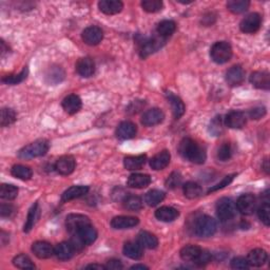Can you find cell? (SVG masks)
<instances>
[{"label": "cell", "instance_id": "cb8c5ba5", "mask_svg": "<svg viewBox=\"0 0 270 270\" xmlns=\"http://www.w3.org/2000/svg\"><path fill=\"white\" fill-rule=\"evenodd\" d=\"M151 184V177L148 174L143 173H134L129 176L127 181V185L130 188L143 189L148 187Z\"/></svg>", "mask_w": 270, "mask_h": 270}, {"label": "cell", "instance_id": "9a60e30c", "mask_svg": "<svg viewBox=\"0 0 270 270\" xmlns=\"http://www.w3.org/2000/svg\"><path fill=\"white\" fill-rule=\"evenodd\" d=\"M137 133V127L132 121H122L116 129V136L119 139L127 140L135 137Z\"/></svg>", "mask_w": 270, "mask_h": 270}, {"label": "cell", "instance_id": "f6af8a7d", "mask_svg": "<svg viewBox=\"0 0 270 270\" xmlns=\"http://www.w3.org/2000/svg\"><path fill=\"white\" fill-rule=\"evenodd\" d=\"M28 68L26 67L24 69L19 73V74H15V75H8L2 78V82L7 84H18L22 83L24 79L27 78L28 76Z\"/></svg>", "mask_w": 270, "mask_h": 270}, {"label": "cell", "instance_id": "e0dca14e", "mask_svg": "<svg viewBox=\"0 0 270 270\" xmlns=\"http://www.w3.org/2000/svg\"><path fill=\"white\" fill-rule=\"evenodd\" d=\"M76 72L82 77H91L95 72V64L93 59L89 57L79 58L76 63Z\"/></svg>", "mask_w": 270, "mask_h": 270}, {"label": "cell", "instance_id": "7c38bea8", "mask_svg": "<svg viewBox=\"0 0 270 270\" xmlns=\"http://www.w3.org/2000/svg\"><path fill=\"white\" fill-rule=\"evenodd\" d=\"M74 236L81 242L84 246L85 245L93 244L97 238V231L91 224L84 226L82 229H79L77 233H75Z\"/></svg>", "mask_w": 270, "mask_h": 270}, {"label": "cell", "instance_id": "ab89813d", "mask_svg": "<svg viewBox=\"0 0 270 270\" xmlns=\"http://www.w3.org/2000/svg\"><path fill=\"white\" fill-rule=\"evenodd\" d=\"M124 207L130 211H138L143 208V201L137 195H128L124 199Z\"/></svg>", "mask_w": 270, "mask_h": 270}, {"label": "cell", "instance_id": "5b68a950", "mask_svg": "<svg viewBox=\"0 0 270 270\" xmlns=\"http://www.w3.org/2000/svg\"><path fill=\"white\" fill-rule=\"evenodd\" d=\"M236 205L230 199H220L217 204L218 218L222 222H228L236 216Z\"/></svg>", "mask_w": 270, "mask_h": 270}, {"label": "cell", "instance_id": "2e32d148", "mask_svg": "<svg viewBox=\"0 0 270 270\" xmlns=\"http://www.w3.org/2000/svg\"><path fill=\"white\" fill-rule=\"evenodd\" d=\"M246 115L242 111H231L226 115L225 125L230 129H242L246 125Z\"/></svg>", "mask_w": 270, "mask_h": 270}, {"label": "cell", "instance_id": "6da1fadb", "mask_svg": "<svg viewBox=\"0 0 270 270\" xmlns=\"http://www.w3.org/2000/svg\"><path fill=\"white\" fill-rule=\"evenodd\" d=\"M180 154L193 164H204L206 161V152L202 147L191 138H184L179 146Z\"/></svg>", "mask_w": 270, "mask_h": 270}, {"label": "cell", "instance_id": "484cf974", "mask_svg": "<svg viewBox=\"0 0 270 270\" xmlns=\"http://www.w3.org/2000/svg\"><path fill=\"white\" fill-rule=\"evenodd\" d=\"M170 159H171L170 152L167 150H164L150 159V167L155 171L163 170L169 165Z\"/></svg>", "mask_w": 270, "mask_h": 270}, {"label": "cell", "instance_id": "9c48e42d", "mask_svg": "<svg viewBox=\"0 0 270 270\" xmlns=\"http://www.w3.org/2000/svg\"><path fill=\"white\" fill-rule=\"evenodd\" d=\"M256 200L253 194L246 193L241 195L236 202V209L244 216H250L255 210Z\"/></svg>", "mask_w": 270, "mask_h": 270}, {"label": "cell", "instance_id": "d6986e66", "mask_svg": "<svg viewBox=\"0 0 270 270\" xmlns=\"http://www.w3.org/2000/svg\"><path fill=\"white\" fill-rule=\"evenodd\" d=\"M98 8L106 15L118 14L124 9V3L118 0H101L98 2Z\"/></svg>", "mask_w": 270, "mask_h": 270}, {"label": "cell", "instance_id": "7a4b0ae2", "mask_svg": "<svg viewBox=\"0 0 270 270\" xmlns=\"http://www.w3.org/2000/svg\"><path fill=\"white\" fill-rule=\"evenodd\" d=\"M50 148L49 142L46 139H38L34 143H31L30 145L23 147L21 150L18 152V157L22 159H31L39 156H44L47 154V152Z\"/></svg>", "mask_w": 270, "mask_h": 270}, {"label": "cell", "instance_id": "9f6ffc18", "mask_svg": "<svg viewBox=\"0 0 270 270\" xmlns=\"http://www.w3.org/2000/svg\"><path fill=\"white\" fill-rule=\"evenodd\" d=\"M265 114H266V109L264 108V107L253 108V110H250V112H249L250 118H253V119H260Z\"/></svg>", "mask_w": 270, "mask_h": 270}, {"label": "cell", "instance_id": "7bdbcfd3", "mask_svg": "<svg viewBox=\"0 0 270 270\" xmlns=\"http://www.w3.org/2000/svg\"><path fill=\"white\" fill-rule=\"evenodd\" d=\"M17 119V115L14 110L10 108H3L1 110V115H0V125L1 127H8L14 124Z\"/></svg>", "mask_w": 270, "mask_h": 270}, {"label": "cell", "instance_id": "f5cc1de1", "mask_svg": "<svg viewBox=\"0 0 270 270\" xmlns=\"http://www.w3.org/2000/svg\"><path fill=\"white\" fill-rule=\"evenodd\" d=\"M211 259H212V256H211V253H209V251L202 249L201 253L198 257V260H196V262L194 264L196 266L202 267V266L207 265V264H209L211 262Z\"/></svg>", "mask_w": 270, "mask_h": 270}, {"label": "cell", "instance_id": "ba28073f", "mask_svg": "<svg viewBox=\"0 0 270 270\" xmlns=\"http://www.w3.org/2000/svg\"><path fill=\"white\" fill-rule=\"evenodd\" d=\"M262 26V17L257 13H251L243 18L240 23L242 32L246 34H253L260 30Z\"/></svg>", "mask_w": 270, "mask_h": 270}, {"label": "cell", "instance_id": "4316f807", "mask_svg": "<svg viewBox=\"0 0 270 270\" xmlns=\"http://www.w3.org/2000/svg\"><path fill=\"white\" fill-rule=\"evenodd\" d=\"M180 216V212L177 211L175 208L170 207V206H164L158 208L155 211V218L162 222H173L174 219H176Z\"/></svg>", "mask_w": 270, "mask_h": 270}, {"label": "cell", "instance_id": "bcb514c9", "mask_svg": "<svg viewBox=\"0 0 270 270\" xmlns=\"http://www.w3.org/2000/svg\"><path fill=\"white\" fill-rule=\"evenodd\" d=\"M163 1L161 0H144L142 8L148 13H156L163 9Z\"/></svg>", "mask_w": 270, "mask_h": 270}, {"label": "cell", "instance_id": "d6a6232c", "mask_svg": "<svg viewBox=\"0 0 270 270\" xmlns=\"http://www.w3.org/2000/svg\"><path fill=\"white\" fill-rule=\"evenodd\" d=\"M39 216H40L39 205H38V202H35V204L31 207V209L28 213L27 222H26V224H24V227H23L24 232H30L34 228L35 224L37 223V220L39 219Z\"/></svg>", "mask_w": 270, "mask_h": 270}, {"label": "cell", "instance_id": "8d00e7d4", "mask_svg": "<svg viewBox=\"0 0 270 270\" xmlns=\"http://www.w3.org/2000/svg\"><path fill=\"white\" fill-rule=\"evenodd\" d=\"M183 191L186 198L190 199V200L198 199L202 194V187L199 185L198 183H194V182L186 183L185 185L183 186Z\"/></svg>", "mask_w": 270, "mask_h": 270}, {"label": "cell", "instance_id": "52a82bcc", "mask_svg": "<svg viewBox=\"0 0 270 270\" xmlns=\"http://www.w3.org/2000/svg\"><path fill=\"white\" fill-rule=\"evenodd\" d=\"M89 224H91L90 219L88 217L84 216V214L72 213L69 214L66 219L67 230L70 233H72V235H75V233L78 232L79 229H82L84 226Z\"/></svg>", "mask_w": 270, "mask_h": 270}, {"label": "cell", "instance_id": "7dc6e473", "mask_svg": "<svg viewBox=\"0 0 270 270\" xmlns=\"http://www.w3.org/2000/svg\"><path fill=\"white\" fill-rule=\"evenodd\" d=\"M257 216H259V219L262 220L264 225L267 227L270 225V206L268 202H264L259 207V209H257Z\"/></svg>", "mask_w": 270, "mask_h": 270}, {"label": "cell", "instance_id": "6f0895ef", "mask_svg": "<svg viewBox=\"0 0 270 270\" xmlns=\"http://www.w3.org/2000/svg\"><path fill=\"white\" fill-rule=\"evenodd\" d=\"M107 269H112V270H118V269H122L124 266L119 260H110L107 265H106Z\"/></svg>", "mask_w": 270, "mask_h": 270}, {"label": "cell", "instance_id": "8992f818", "mask_svg": "<svg viewBox=\"0 0 270 270\" xmlns=\"http://www.w3.org/2000/svg\"><path fill=\"white\" fill-rule=\"evenodd\" d=\"M165 38L158 36V37H152L148 39H144L142 44L139 45V55L142 58L148 57L149 55L153 54L159 50L164 45Z\"/></svg>", "mask_w": 270, "mask_h": 270}, {"label": "cell", "instance_id": "5bb4252c", "mask_svg": "<svg viewBox=\"0 0 270 270\" xmlns=\"http://www.w3.org/2000/svg\"><path fill=\"white\" fill-rule=\"evenodd\" d=\"M245 81V71L241 66H233L226 72V82L231 87L240 85Z\"/></svg>", "mask_w": 270, "mask_h": 270}, {"label": "cell", "instance_id": "ffe728a7", "mask_svg": "<svg viewBox=\"0 0 270 270\" xmlns=\"http://www.w3.org/2000/svg\"><path fill=\"white\" fill-rule=\"evenodd\" d=\"M61 105H63L64 110L68 114L72 115V114L77 113L79 110L82 109L83 103H82L81 97H79L78 95L70 94L64 98L63 103H61Z\"/></svg>", "mask_w": 270, "mask_h": 270}, {"label": "cell", "instance_id": "7402d4cb", "mask_svg": "<svg viewBox=\"0 0 270 270\" xmlns=\"http://www.w3.org/2000/svg\"><path fill=\"white\" fill-rule=\"evenodd\" d=\"M250 83L255 88L262 90H269L270 88V75L268 72L256 71L250 75Z\"/></svg>", "mask_w": 270, "mask_h": 270}, {"label": "cell", "instance_id": "816d5d0a", "mask_svg": "<svg viewBox=\"0 0 270 270\" xmlns=\"http://www.w3.org/2000/svg\"><path fill=\"white\" fill-rule=\"evenodd\" d=\"M230 265L231 268L233 269H241V270L248 269L250 267L247 259H245L243 256H236L235 259H232Z\"/></svg>", "mask_w": 270, "mask_h": 270}, {"label": "cell", "instance_id": "b9f144b4", "mask_svg": "<svg viewBox=\"0 0 270 270\" xmlns=\"http://www.w3.org/2000/svg\"><path fill=\"white\" fill-rule=\"evenodd\" d=\"M18 195V188L14 185L9 184H2L0 187V198L7 201H13Z\"/></svg>", "mask_w": 270, "mask_h": 270}, {"label": "cell", "instance_id": "11a10c76", "mask_svg": "<svg viewBox=\"0 0 270 270\" xmlns=\"http://www.w3.org/2000/svg\"><path fill=\"white\" fill-rule=\"evenodd\" d=\"M235 176H236V174H230V175L225 176L224 179L222 180V182L219 183V184H217V185H216V186H213L212 188H210V189H209V191H208V193L214 192V191H218V190L223 189V188H225L226 186L230 185L231 182H232L233 180H235Z\"/></svg>", "mask_w": 270, "mask_h": 270}, {"label": "cell", "instance_id": "836d02e7", "mask_svg": "<svg viewBox=\"0 0 270 270\" xmlns=\"http://www.w3.org/2000/svg\"><path fill=\"white\" fill-rule=\"evenodd\" d=\"M147 156L136 155V156H127L124 159V166L125 168L129 171H135L143 168V166L146 164Z\"/></svg>", "mask_w": 270, "mask_h": 270}, {"label": "cell", "instance_id": "c3c4849f", "mask_svg": "<svg viewBox=\"0 0 270 270\" xmlns=\"http://www.w3.org/2000/svg\"><path fill=\"white\" fill-rule=\"evenodd\" d=\"M217 156L220 162L229 161L232 156V148L229 143H224L219 147L217 152Z\"/></svg>", "mask_w": 270, "mask_h": 270}, {"label": "cell", "instance_id": "603a6c76", "mask_svg": "<svg viewBox=\"0 0 270 270\" xmlns=\"http://www.w3.org/2000/svg\"><path fill=\"white\" fill-rule=\"evenodd\" d=\"M267 260H268V253L265 250L261 248L251 250L247 256L249 266H253V267H261L267 262Z\"/></svg>", "mask_w": 270, "mask_h": 270}, {"label": "cell", "instance_id": "83f0119b", "mask_svg": "<svg viewBox=\"0 0 270 270\" xmlns=\"http://www.w3.org/2000/svg\"><path fill=\"white\" fill-rule=\"evenodd\" d=\"M54 253L58 260L67 261V260H70L71 257L74 255L75 248L73 247V245L71 243L63 242V243H59L57 246L54 248Z\"/></svg>", "mask_w": 270, "mask_h": 270}, {"label": "cell", "instance_id": "681fc988", "mask_svg": "<svg viewBox=\"0 0 270 270\" xmlns=\"http://www.w3.org/2000/svg\"><path fill=\"white\" fill-rule=\"evenodd\" d=\"M183 177L180 172H172L166 180V187L168 189H176L181 186Z\"/></svg>", "mask_w": 270, "mask_h": 270}, {"label": "cell", "instance_id": "f546056e", "mask_svg": "<svg viewBox=\"0 0 270 270\" xmlns=\"http://www.w3.org/2000/svg\"><path fill=\"white\" fill-rule=\"evenodd\" d=\"M167 98H168V101L170 102L171 108H172L174 118L175 119L181 118L182 116L184 115V113H185V110H186L183 101L181 100L180 97H177L173 93H171V92H167Z\"/></svg>", "mask_w": 270, "mask_h": 270}, {"label": "cell", "instance_id": "74e56055", "mask_svg": "<svg viewBox=\"0 0 270 270\" xmlns=\"http://www.w3.org/2000/svg\"><path fill=\"white\" fill-rule=\"evenodd\" d=\"M165 199V193L161 190H150L149 192H147L145 196L146 204L150 207H155L159 202H162Z\"/></svg>", "mask_w": 270, "mask_h": 270}, {"label": "cell", "instance_id": "f907efd6", "mask_svg": "<svg viewBox=\"0 0 270 270\" xmlns=\"http://www.w3.org/2000/svg\"><path fill=\"white\" fill-rule=\"evenodd\" d=\"M223 131H224L223 119L220 116H217L210 124V132L214 135V136H219V135L223 133Z\"/></svg>", "mask_w": 270, "mask_h": 270}, {"label": "cell", "instance_id": "680465c9", "mask_svg": "<svg viewBox=\"0 0 270 270\" xmlns=\"http://www.w3.org/2000/svg\"><path fill=\"white\" fill-rule=\"evenodd\" d=\"M85 269H97V270H102V269H107L106 266L100 265V264H91V265H88L85 267Z\"/></svg>", "mask_w": 270, "mask_h": 270}, {"label": "cell", "instance_id": "ac0fdd59", "mask_svg": "<svg viewBox=\"0 0 270 270\" xmlns=\"http://www.w3.org/2000/svg\"><path fill=\"white\" fill-rule=\"evenodd\" d=\"M32 251L38 259H49V257L55 254L54 247L50 243L45 241H37L33 243Z\"/></svg>", "mask_w": 270, "mask_h": 270}, {"label": "cell", "instance_id": "e575fe53", "mask_svg": "<svg viewBox=\"0 0 270 270\" xmlns=\"http://www.w3.org/2000/svg\"><path fill=\"white\" fill-rule=\"evenodd\" d=\"M11 174L18 180L21 181H29L32 179L33 171L30 167L23 165H15L11 169Z\"/></svg>", "mask_w": 270, "mask_h": 270}, {"label": "cell", "instance_id": "1f68e13d", "mask_svg": "<svg viewBox=\"0 0 270 270\" xmlns=\"http://www.w3.org/2000/svg\"><path fill=\"white\" fill-rule=\"evenodd\" d=\"M202 248L199 246H195V245H187V246L183 247L181 250V257L182 260L185 262H190V263H195L196 260L201 253Z\"/></svg>", "mask_w": 270, "mask_h": 270}, {"label": "cell", "instance_id": "3957f363", "mask_svg": "<svg viewBox=\"0 0 270 270\" xmlns=\"http://www.w3.org/2000/svg\"><path fill=\"white\" fill-rule=\"evenodd\" d=\"M218 225L216 219L209 216H202L194 225V233L200 237H209L217 232Z\"/></svg>", "mask_w": 270, "mask_h": 270}, {"label": "cell", "instance_id": "44dd1931", "mask_svg": "<svg viewBox=\"0 0 270 270\" xmlns=\"http://www.w3.org/2000/svg\"><path fill=\"white\" fill-rule=\"evenodd\" d=\"M139 223V219L135 217L129 216H120L115 217L111 220V226L114 229H129L132 227L137 226Z\"/></svg>", "mask_w": 270, "mask_h": 270}, {"label": "cell", "instance_id": "d590c367", "mask_svg": "<svg viewBox=\"0 0 270 270\" xmlns=\"http://www.w3.org/2000/svg\"><path fill=\"white\" fill-rule=\"evenodd\" d=\"M176 30V23L172 20H163L157 24V34L163 38H167L172 35Z\"/></svg>", "mask_w": 270, "mask_h": 270}, {"label": "cell", "instance_id": "db71d44e", "mask_svg": "<svg viewBox=\"0 0 270 270\" xmlns=\"http://www.w3.org/2000/svg\"><path fill=\"white\" fill-rule=\"evenodd\" d=\"M16 208L11 204H1L0 206V216L1 218L11 219L15 216Z\"/></svg>", "mask_w": 270, "mask_h": 270}, {"label": "cell", "instance_id": "91938a15", "mask_svg": "<svg viewBox=\"0 0 270 270\" xmlns=\"http://www.w3.org/2000/svg\"><path fill=\"white\" fill-rule=\"evenodd\" d=\"M9 51V47H7L5 42L1 40V56H4V54Z\"/></svg>", "mask_w": 270, "mask_h": 270}, {"label": "cell", "instance_id": "4fadbf2b", "mask_svg": "<svg viewBox=\"0 0 270 270\" xmlns=\"http://www.w3.org/2000/svg\"><path fill=\"white\" fill-rule=\"evenodd\" d=\"M165 118V114L161 109L153 108L145 112L142 118V124L146 127H153L159 125Z\"/></svg>", "mask_w": 270, "mask_h": 270}, {"label": "cell", "instance_id": "4dcf8cb0", "mask_svg": "<svg viewBox=\"0 0 270 270\" xmlns=\"http://www.w3.org/2000/svg\"><path fill=\"white\" fill-rule=\"evenodd\" d=\"M137 242L147 249H155L158 246L157 237L148 231H140L137 236Z\"/></svg>", "mask_w": 270, "mask_h": 270}, {"label": "cell", "instance_id": "94428289", "mask_svg": "<svg viewBox=\"0 0 270 270\" xmlns=\"http://www.w3.org/2000/svg\"><path fill=\"white\" fill-rule=\"evenodd\" d=\"M131 269H149L147 266L142 265V264H137V265H134L131 267Z\"/></svg>", "mask_w": 270, "mask_h": 270}, {"label": "cell", "instance_id": "60d3db41", "mask_svg": "<svg viewBox=\"0 0 270 270\" xmlns=\"http://www.w3.org/2000/svg\"><path fill=\"white\" fill-rule=\"evenodd\" d=\"M46 78L50 84H58L65 78V72L60 67H52L46 74Z\"/></svg>", "mask_w": 270, "mask_h": 270}, {"label": "cell", "instance_id": "8fae6325", "mask_svg": "<svg viewBox=\"0 0 270 270\" xmlns=\"http://www.w3.org/2000/svg\"><path fill=\"white\" fill-rule=\"evenodd\" d=\"M76 167L75 158L72 155H64L57 159L55 164V169L61 175H70L74 172Z\"/></svg>", "mask_w": 270, "mask_h": 270}, {"label": "cell", "instance_id": "f35d334b", "mask_svg": "<svg viewBox=\"0 0 270 270\" xmlns=\"http://www.w3.org/2000/svg\"><path fill=\"white\" fill-rule=\"evenodd\" d=\"M250 2L247 0H231L227 2V8L235 14H241L246 12L249 8Z\"/></svg>", "mask_w": 270, "mask_h": 270}, {"label": "cell", "instance_id": "6125c7cd", "mask_svg": "<svg viewBox=\"0 0 270 270\" xmlns=\"http://www.w3.org/2000/svg\"><path fill=\"white\" fill-rule=\"evenodd\" d=\"M267 164H268V161L266 159V161H265V166H264V168H265L264 170L266 171V173H268V165Z\"/></svg>", "mask_w": 270, "mask_h": 270}, {"label": "cell", "instance_id": "30bf717a", "mask_svg": "<svg viewBox=\"0 0 270 270\" xmlns=\"http://www.w3.org/2000/svg\"><path fill=\"white\" fill-rule=\"evenodd\" d=\"M82 38L85 45L96 46L101 42L103 38V32L100 27L91 26L83 31Z\"/></svg>", "mask_w": 270, "mask_h": 270}, {"label": "cell", "instance_id": "ee69618b", "mask_svg": "<svg viewBox=\"0 0 270 270\" xmlns=\"http://www.w3.org/2000/svg\"><path fill=\"white\" fill-rule=\"evenodd\" d=\"M14 266L19 269H34L35 265L32 260L26 254H18L13 259Z\"/></svg>", "mask_w": 270, "mask_h": 270}, {"label": "cell", "instance_id": "d4e9b609", "mask_svg": "<svg viewBox=\"0 0 270 270\" xmlns=\"http://www.w3.org/2000/svg\"><path fill=\"white\" fill-rule=\"evenodd\" d=\"M122 253L132 260H140L144 255L143 246L138 242H127L122 248Z\"/></svg>", "mask_w": 270, "mask_h": 270}, {"label": "cell", "instance_id": "f1b7e54d", "mask_svg": "<svg viewBox=\"0 0 270 270\" xmlns=\"http://www.w3.org/2000/svg\"><path fill=\"white\" fill-rule=\"evenodd\" d=\"M89 192L88 186H72L69 189H67L66 191L61 195V202H69L72 200H75L82 196L85 195Z\"/></svg>", "mask_w": 270, "mask_h": 270}, {"label": "cell", "instance_id": "277c9868", "mask_svg": "<svg viewBox=\"0 0 270 270\" xmlns=\"http://www.w3.org/2000/svg\"><path fill=\"white\" fill-rule=\"evenodd\" d=\"M210 56L214 63L223 65L228 63L232 57V48L229 42L218 41L214 44L210 50Z\"/></svg>", "mask_w": 270, "mask_h": 270}]
</instances>
